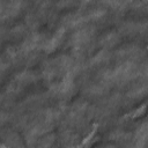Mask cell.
<instances>
[{
  "instance_id": "1",
  "label": "cell",
  "mask_w": 148,
  "mask_h": 148,
  "mask_svg": "<svg viewBox=\"0 0 148 148\" xmlns=\"http://www.w3.org/2000/svg\"><path fill=\"white\" fill-rule=\"evenodd\" d=\"M136 145L138 146H147L148 145V123L143 124L136 132Z\"/></svg>"
},
{
  "instance_id": "2",
  "label": "cell",
  "mask_w": 148,
  "mask_h": 148,
  "mask_svg": "<svg viewBox=\"0 0 148 148\" xmlns=\"http://www.w3.org/2000/svg\"><path fill=\"white\" fill-rule=\"evenodd\" d=\"M62 39V30L58 31L52 38H50L46 43H45V50L46 51H53L54 49H57V46L60 44Z\"/></svg>"
},
{
  "instance_id": "3",
  "label": "cell",
  "mask_w": 148,
  "mask_h": 148,
  "mask_svg": "<svg viewBox=\"0 0 148 148\" xmlns=\"http://www.w3.org/2000/svg\"><path fill=\"white\" fill-rule=\"evenodd\" d=\"M117 40H118V38H117V36L114 34H109V35H106V36L103 37V39L101 40V43H103L105 46H111V45L116 44Z\"/></svg>"
},
{
  "instance_id": "4",
  "label": "cell",
  "mask_w": 148,
  "mask_h": 148,
  "mask_svg": "<svg viewBox=\"0 0 148 148\" xmlns=\"http://www.w3.org/2000/svg\"><path fill=\"white\" fill-rule=\"evenodd\" d=\"M147 90H148V88L146 86H140V87H138V88H135V89H133L131 91V96L135 97V98L141 97V96H143L147 92Z\"/></svg>"
},
{
  "instance_id": "5",
  "label": "cell",
  "mask_w": 148,
  "mask_h": 148,
  "mask_svg": "<svg viewBox=\"0 0 148 148\" xmlns=\"http://www.w3.org/2000/svg\"><path fill=\"white\" fill-rule=\"evenodd\" d=\"M125 2V0H105V3L111 7H119Z\"/></svg>"
},
{
  "instance_id": "6",
  "label": "cell",
  "mask_w": 148,
  "mask_h": 148,
  "mask_svg": "<svg viewBox=\"0 0 148 148\" xmlns=\"http://www.w3.org/2000/svg\"><path fill=\"white\" fill-rule=\"evenodd\" d=\"M146 73H147V75H148V65L146 66Z\"/></svg>"
}]
</instances>
